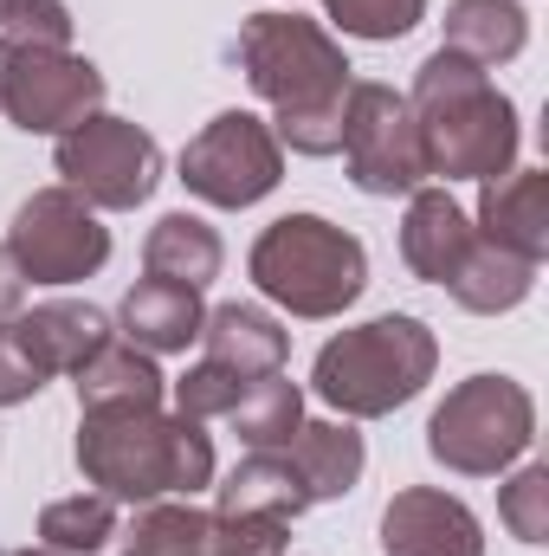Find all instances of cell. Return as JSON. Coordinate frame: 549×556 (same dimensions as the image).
<instances>
[{"label":"cell","mask_w":549,"mask_h":556,"mask_svg":"<svg viewBox=\"0 0 549 556\" xmlns=\"http://www.w3.org/2000/svg\"><path fill=\"white\" fill-rule=\"evenodd\" d=\"M284 459L297 466L310 505H330V498H349L362 466H369V446L349 420H304L291 440H284Z\"/></svg>","instance_id":"cell-19"},{"label":"cell","mask_w":549,"mask_h":556,"mask_svg":"<svg viewBox=\"0 0 549 556\" xmlns=\"http://www.w3.org/2000/svg\"><path fill=\"white\" fill-rule=\"evenodd\" d=\"M472 240H478V227H472V214L446 194V188H413L408 194V214H401V260H408L413 278H426V285H439L446 291V278L459 273V260L472 253Z\"/></svg>","instance_id":"cell-16"},{"label":"cell","mask_w":549,"mask_h":556,"mask_svg":"<svg viewBox=\"0 0 549 556\" xmlns=\"http://www.w3.org/2000/svg\"><path fill=\"white\" fill-rule=\"evenodd\" d=\"M181 188L207 207H259L284 181V149H278L272 124L253 117V111H220L214 124H201L188 149H181Z\"/></svg>","instance_id":"cell-9"},{"label":"cell","mask_w":549,"mask_h":556,"mask_svg":"<svg viewBox=\"0 0 549 556\" xmlns=\"http://www.w3.org/2000/svg\"><path fill=\"white\" fill-rule=\"evenodd\" d=\"M0 247L13 253L26 285H85L111 260V227L98 220V207H85L59 181V188H33L13 207V227Z\"/></svg>","instance_id":"cell-8"},{"label":"cell","mask_w":549,"mask_h":556,"mask_svg":"<svg viewBox=\"0 0 549 556\" xmlns=\"http://www.w3.org/2000/svg\"><path fill=\"white\" fill-rule=\"evenodd\" d=\"M104 111V72L72 46H7L0 117L26 137H65Z\"/></svg>","instance_id":"cell-11"},{"label":"cell","mask_w":549,"mask_h":556,"mask_svg":"<svg viewBox=\"0 0 549 556\" xmlns=\"http://www.w3.org/2000/svg\"><path fill=\"white\" fill-rule=\"evenodd\" d=\"M446 39L452 52H465L472 65H511L524 46H531V13L518 0H446Z\"/></svg>","instance_id":"cell-23"},{"label":"cell","mask_w":549,"mask_h":556,"mask_svg":"<svg viewBox=\"0 0 549 556\" xmlns=\"http://www.w3.org/2000/svg\"><path fill=\"white\" fill-rule=\"evenodd\" d=\"M227 427L246 440V453H272V446H284V440L304 427V389H297L284 369H278V376H259V382L240 389Z\"/></svg>","instance_id":"cell-25"},{"label":"cell","mask_w":549,"mask_h":556,"mask_svg":"<svg viewBox=\"0 0 549 556\" xmlns=\"http://www.w3.org/2000/svg\"><path fill=\"white\" fill-rule=\"evenodd\" d=\"M537 440V402L518 376H465L446 389V402L426 415V453L459 479H498L511 472Z\"/></svg>","instance_id":"cell-6"},{"label":"cell","mask_w":549,"mask_h":556,"mask_svg":"<svg viewBox=\"0 0 549 556\" xmlns=\"http://www.w3.org/2000/svg\"><path fill=\"white\" fill-rule=\"evenodd\" d=\"M498 518L518 544H549V466H518L498 485Z\"/></svg>","instance_id":"cell-28"},{"label":"cell","mask_w":549,"mask_h":556,"mask_svg":"<svg viewBox=\"0 0 549 556\" xmlns=\"http://www.w3.org/2000/svg\"><path fill=\"white\" fill-rule=\"evenodd\" d=\"M52 162H59L65 188L85 207H98V214H130L162 181V142L149 137L142 124L117 117V111H98L78 130H65L59 149H52Z\"/></svg>","instance_id":"cell-7"},{"label":"cell","mask_w":549,"mask_h":556,"mask_svg":"<svg viewBox=\"0 0 549 556\" xmlns=\"http://www.w3.org/2000/svg\"><path fill=\"white\" fill-rule=\"evenodd\" d=\"M291 525L240 518V511H201L194 498H155L137 505V525L124 531V556H284Z\"/></svg>","instance_id":"cell-12"},{"label":"cell","mask_w":549,"mask_h":556,"mask_svg":"<svg viewBox=\"0 0 549 556\" xmlns=\"http://www.w3.org/2000/svg\"><path fill=\"white\" fill-rule=\"evenodd\" d=\"M201 317H207L201 291L162 285V278H137V285L124 291V304H117L124 343H137V350H149V356H175V350L201 343Z\"/></svg>","instance_id":"cell-18"},{"label":"cell","mask_w":549,"mask_h":556,"mask_svg":"<svg viewBox=\"0 0 549 556\" xmlns=\"http://www.w3.org/2000/svg\"><path fill=\"white\" fill-rule=\"evenodd\" d=\"M323 20L343 26L349 39H408L426 20V0H323Z\"/></svg>","instance_id":"cell-27"},{"label":"cell","mask_w":549,"mask_h":556,"mask_svg":"<svg viewBox=\"0 0 549 556\" xmlns=\"http://www.w3.org/2000/svg\"><path fill=\"white\" fill-rule=\"evenodd\" d=\"M0 85H7V39H0Z\"/></svg>","instance_id":"cell-34"},{"label":"cell","mask_w":549,"mask_h":556,"mask_svg":"<svg viewBox=\"0 0 549 556\" xmlns=\"http://www.w3.org/2000/svg\"><path fill=\"white\" fill-rule=\"evenodd\" d=\"M246 278L278 311H291L304 324H323V317H343L362 298L369 253H362V240L349 227H336L323 214H284L253 240Z\"/></svg>","instance_id":"cell-5"},{"label":"cell","mask_w":549,"mask_h":556,"mask_svg":"<svg viewBox=\"0 0 549 556\" xmlns=\"http://www.w3.org/2000/svg\"><path fill=\"white\" fill-rule=\"evenodd\" d=\"M439 369V343L433 330L408 311H382L369 324L336 330L317 363H310V395L330 402L343 420H382L408 408L413 395L433 382Z\"/></svg>","instance_id":"cell-4"},{"label":"cell","mask_w":549,"mask_h":556,"mask_svg":"<svg viewBox=\"0 0 549 556\" xmlns=\"http://www.w3.org/2000/svg\"><path fill=\"white\" fill-rule=\"evenodd\" d=\"M408 111H413V130H420L426 175H439V181H491V175L518 168V142H524L518 104L465 52L439 46V52L420 59Z\"/></svg>","instance_id":"cell-3"},{"label":"cell","mask_w":549,"mask_h":556,"mask_svg":"<svg viewBox=\"0 0 549 556\" xmlns=\"http://www.w3.org/2000/svg\"><path fill=\"white\" fill-rule=\"evenodd\" d=\"M220 266H227V247H220V233H214L201 214H188V207L162 214V220L149 227V240H142V278H162V285L207 291V285L220 278Z\"/></svg>","instance_id":"cell-20"},{"label":"cell","mask_w":549,"mask_h":556,"mask_svg":"<svg viewBox=\"0 0 549 556\" xmlns=\"http://www.w3.org/2000/svg\"><path fill=\"white\" fill-rule=\"evenodd\" d=\"M478 240L544 266L549 253V175L544 168H505L491 181H478V214H472Z\"/></svg>","instance_id":"cell-14"},{"label":"cell","mask_w":549,"mask_h":556,"mask_svg":"<svg viewBox=\"0 0 549 556\" xmlns=\"http://www.w3.org/2000/svg\"><path fill=\"white\" fill-rule=\"evenodd\" d=\"M0 556H59V551H46V544H26V551H0Z\"/></svg>","instance_id":"cell-33"},{"label":"cell","mask_w":549,"mask_h":556,"mask_svg":"<svg viewBox=\"0 0 549 556\" xmlns=\"http://www.w3.org/2000/svg\"><path fill=\"white\" fill-rule=\"evenodd\" d=\"M7 330H13V343L39 363L46 382H52V376H72L85 356H98V350L117 337L111 317H104L98 304H85V298H46V304L20 311Z\"/></svg>","instance_id":"cell-15"},{"label":"cell","mask_w":549,"mask_h":556,"mask_svg":"<svg viewBox=\"0 0 549 556\" xmlns=\"http://www.w3.org/2000/svg\"><path fill=\"white\" fill-rule=\"evenodd\" d=\"M382 556H485V525L465 498L408 485L382 511Z\"/></svg>","instance_id":"cell-13"},{"label":"cell","mask_w":549,"mask_h":556,"mask_svg":"<svg viewBox=\"0 0 549 556\" xmlns=\"http://www.w3.org/2000/svg\"><path fill=\"white\" fill-rule=\"evenodd\" d=\"M240 389H246V376H233V369L201 356L181 382H168V402H175V415H188V420H227L233 402H240Z\"/></svg>","instance_id":"cell-29"},{"label":"cell","mask_w":549,"mask_h":556,"mask_svg":"<svg viewBox=\"0 0 549 556\" xmlns=\"http://www.w3.org/2000/svg\"><path fill=\"white\" fill-rule=\"evenodd\" d=\"M233 59L259 104H272V137L291 155H336L343 98L356 65L343 59L336 33L304 13H253L233 33Z\"/></svg>","instance_id":"cell-1"},{"label":"cell","mask_w":549,"mask_h":556,"mask_svg":"<svg viewBox=\"0 0 549 556\" xmlns=\"http://www.w3.org/2000/svg\"><path fill=\"white\" fill-rule=\"evenodd\" d=\"M26 311V278H20V266H13V253L0 247V324H13Z\"/></svg>","instance_id":"cell-32"},{"label":"cell","mask_w":549,"mask_h":556,"mask_svg":"<svg viewBox=\"0 0 549 556\" xmlns=\"http://www.w3.org/2000/svg\"><path fill=\"white\" fill-rule=\"evenodd\" d=\"M343 168L362 194L375 201H395L413 194L426 181V155H420V130H413V111L395 85H375V78H356L349 98H343Z\"/></svg>","instance_id":"cell-10"},{"label":"cell","mask_w":549,"mask_h":556,"mask_svg":"<svg viewBox=\"0 0 549 556\" xmlns=\"http://www.w3.org/2000/svg\"><path fill=\"white\" fill-rule=\"evenodd\" d=\"M72 459L91 492L117 505H155V498H194L214 485V440L201 420L175 415L162 402L149 408H78Z\"/></svg>","instance_id":"cell-2"},{"label":"cell","mask_w":549,"mask_h":556,"mask_svg":"<svg viewBox=\"0 0 549 556\" xmlns=\"http://www.w3.org/2000/svg\"><path fill=\"white\" fill-rule=\"evenodd\" d=\"M117 538V498L104 492H72L39 511V544L59 556H98Z\"/></svg>","instance_id":"cell-26"},{"label":"cell","mask_w":549,"mask_h":556,"mask_svg":"<svg viewBox=\"0 0 549 556\" xmlns=\"http://www.w3.org/2000/svg\"><path fill=\"white\" fill-rule=\"evenodd\" d=\"M214 511H240V518H278V525H291L297 511H310V492H304L297 466L284 459V446H272V453H246V459L214 485Z\"/></svg>","instance_id":"cell-22"},{"label":"cell","mask_w":549,"mask_h":556,"mask_svg":"<svg viewBox=\"0 0 549 556\" xmlns=\"http://www.w3.org/2000/svg\"><path fill=\"white\" fill-rule=\"evenodd\" d=\"M0 39L7 46H72V7L65 0H0Z\"/></svg>","instance_id":"cell-30"},{"label":"cell","mask_w":549,"mask_h":556,"mask_svg":"<svg viewBox=\"0 0 549 556\" xmlns=\"http://www.w3.org/2000/svg\"><path fill=\"white\" fill-rule=\"evenodd\" d=\"M201 350H207V363L259 382V376H278L284 369L291 330L278 324L272 311H259V304H214L201 317Z\"/></svg>","instance_id":"cell-17"},{"label":"cell","mask_w":549,"mask_h":556,"mask_svg":"<svg viewBox=\"0 0 549 556\" xmlns=\"http://www.w3.org/2000/svg\"><path fill=\"white\" fill-rule=\"evenodd\" d=\"M446 291L472 317H505V311H518L537 291V266L505 253V247H491V240H472V253L459 260V273L446 278Z\"/></svg>","instance_id":"cell-24"},{"label":"cell","mask_w":549,"mask_h":556,"mask_svg":"<svg viewBox=\"0 0 549 556\" xmlns=\"http://www.w3.org/2000/svg\"><path fill=\"white\" fill-rule=\"evenodd\" d=\"M46 389V376H39V363L13 343V330L0 324V408H20V402H33Z\"/></svg>","instance_id":"cell-31"},{"label":"cell","mask_w":549,"mask_h":556,"mask_svg":"<svg viewBox=\"0 0 549 556\" xmlns=\"http://www.w3.org/2000/svg\"><path fill=\"white\" fill-rule=\"evenodd\" d=\"M72 389H78V408H149V402H168V376L155 369V356L111 337L98 356H85L72 369Z\"/></svg>","instance_id":"cell-21"}]
</instances>
